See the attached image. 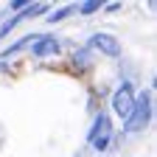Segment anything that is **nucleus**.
Wrapping results in <instances>:
<instances>
[{"label":"nucleus","mask_w":157,"mask_h":157,"mask_svg":"<svg viewBox=\"0 0 157 157\" xmlns=\"http://www.w3.org/2000/svg\"><path fill=\"white\" fill-rule=\"evenodd\" d=\"M87 137H90V146H93V149H98V151L107 149V146H109V137H112V124H109V118L98 112V118L93 121V129H90Z\"/></svg>","instance_id":"obj_2"},{"label":"nucleus","mask_w":157,"mask_h":157,"mask_svg":"<svg viewBox=\"0 0 157 157\" xmlns=\"http://www.w3.org/2000/svg\"><path fill=\"white\" fill-rule=\"evenodd\" d=\"M76 11V6H67V9H59V11H53L51 14V23H59V20H65L67 14H73Z\"/></svg>","instance_id":"obj_6"},{"label":"nucleus","mask_w":157,"mask_h":157,"mask_svg":"<svg viewBox=\"0 0 157 157\" xmlns=\"http://www.w3.org/2000/svg\"><path fill=\"white\" fill-rule=\"evenodd\" d=\"M56 51H59V39H56V36L45 34V36H36V39H34V56L45 59V56H51V53H56Z\"/></svg>","instance_id":"obj_5"},{"label":"nucleus","mask_w":157,"mask_h":157,"mask_svg":"<svg viewBox=\"0 0 157 157\" xmlns=\"http://www.w3.org/2000/svg\"><path fill=\"white\" fill-rule=\"evenodd\" d=\"M98 9H101V0H87L78 11H82V14H93V11H98Z\"/></svg>","instance_id":"obj_7"},{"label":"nucleus","mask_w":157,"mask_h":157,"mask_svg":"<svg viewBox=\"0 0 157 157\" xmlns=\"http://www.w3.org/2000/svg\"><path fill=\"white\" fill-rule=\"evenodd\" d=\"M87 48H98L107 56H118V53H121V45H118V39L112 34H93L90 42H87Z\"/></svg>","instance_id":"obj_4"},{"label":"nucleus","mask_w":157,"mask_h":157,"mask_svg":"<svg viewBox=\"0 0 157 157\" xmlns=\"http://www.w3.org/2000/svg\"><path fill=\"white\" fill-rule=\"evenodd\" d=\"M149 121H151V93L146 90L140 98H135L132 112L124 118V129H126V132H140Z\"/></svg>","instance_id":"obj_1"},{"label":"nucleus","mask_w":157,"mask_h":157,"mask_svg":"<svg viewBox=\"0 0 157 157\" xmlns=\"http://www.w3.org/2000/svg\"><path fill=\"white\" fill-rule=\"evenodd\" d=\"M132 107H135L132 84H129V82H121V84H118V90H115V95H112V109H115V115L126 118V115L132 112Z\"/></svg>","instance_id":"obj_3"}]
</instances>
